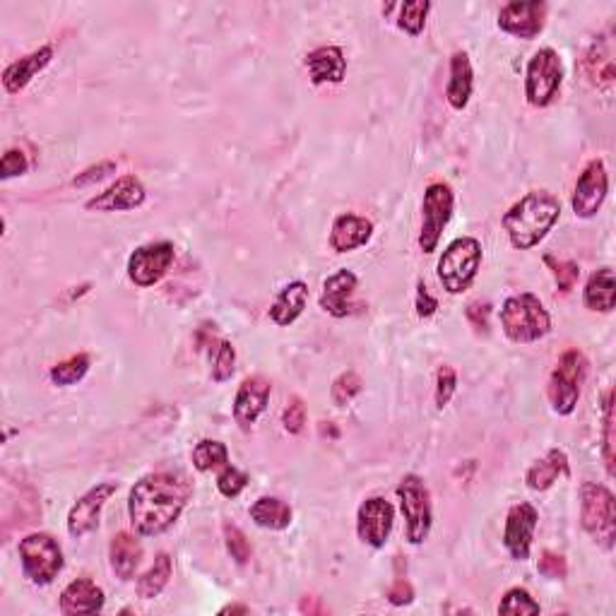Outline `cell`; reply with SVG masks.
Returning <instances> with one entry per match:
<instances>
[{"mask_svg": "<svg viewBox=\"0 0 616 616\" xmlns=\"http://www.w3.org/2000/svg\"><path fill=\"white\" fill-rule=\"evenodd\" d=\"M191 494V484L183 482L181 477L167 475V472L145 475L130 489V525L140 537L162 535L181 518Z\"/></svg>", "mask_w": 616, "mask_h": 616, "instance_id": "cell-1", "label": "cell"}, {"mask_svg": "<svg viewBox=\"0 0 616 616\" xmlns=\"http://www.w3.org/2000/svg\"><path fill=\"white\" fill-rule=\"evenodd\" d=\"M561 217V203L549 191H532L511 205L501 219L508 239L518 251H530L539 241L547 239L549 231Z\"/></svg>", "mask_w": 616, "mask_h": 616, "instance_id": "cell-2", "label": "cell"}, {"mask_svg": "<svg viewBox=\"0 0 616 616\" xmlns=\"http://www.w3.org/2000/svg\"><path fill=\"white\" fill-rule=\"evenodd\" d=\"M501 328L511 342L530 345L552 330V316L535 294L508 296L501 306Z\"/></svg>", "mask_w": 616, "mask_h": 616, "instance_id": "cell-3", "label": "cell"}, {"mask_svg": "<svg viewBox=\"0 0 616 616\" xmlns=\"http://www.w3.org/2000/svg\"><path fill=\"white\" fill-rule=\"evenodd\" d=\"M482 244L475 236H462L450 241L441 260H438V280L448 294H462L477 280V272L482 268Z\"/></svg>", "mask_w": 616, "mask_h": 616, "instance_id": "cell-4", "label": "cell"}, {"mask_svg": "<svg viewBox=\"0 0 616 616\" xmlns=\"http://www.w3.org/2000/svg\"><path fill=\"white\" fill-rule=\"evenodd\" d=\"M580 525L602 549H614L616 501L604 484L583 482L580 487Z\"/></svg>", "mask_w": 616, "mask_h": 616, "instance_id": "cell-5", "label": "cell"}, {"mask_svg": "<svg viewBox=\"0 0 616 616\" xmlns=\"http://www.w3.org/2000/svg\"><path fill=\"white\" fill-rule=\"evenodd\" d=\"M588 359L580 349H568L561 354L559 364L554 366L552 376L547 383V395L552 402V410L561 417H568L576 410L580 393H583V383L588 378Z\"/></svg>", "mask_w": 616, "mask_h": 616, "instance_id": "cell-6", "label": "cell"}, {"mask_svg": "<svg viewBox=\"0 0 616 616\" xmlns=\"http://www.w3.org/2000/svg\"><path fill=\"white\" fill-rule=\"evenodd\" d=\"M561 85H564V63L554 49H539L530 58L525 70V97L530 106L544 109V106L554 104L559 97Z\"/></svg>", "mask_w": 616, "mask_h": 616, "instance_id": "cell-7", "label": "cell"}, {"mask_svg": "<svg viewBox=\"0 0 616 616\" xmlns=\"http://www.w3.org/2000/svg\"><path fill=\"white\" fill-rule=\"evenodd\" d=\"M395 491H398L402 515H405L407 542L419 547V544L429 539L431 525H434L429 487H426L424 479L419 475H405Z\"/></svg>", "mask_w": 616, "mask_h": 616, "instance_id": "cell-8", "label": "cell"}, {"mask_svg": "<svg viewBox=\"0 0 616 616\" xmlns=\"http://www.w3.org/2000/svg\"><path fill=\"white\" fill-rule=\"evenodd\" d=\"M22 571L34 585H51L63 571V549L46 532H32L17 547Z\"/></svg>", "mask_w": 616, "mask_h": 616, "instance_id": "cell-9", "label": "cell"}, {"mask_svg": "<svg viewBox=\"0 0 616 616\" xmlns=\"http://www.w3.org/2000/svg\"><path fill=\"white\" fill-rule=\"evenodd\" d=\"M455 195L448 183H431L424 191L422 203V231H419V248L424 253H434L441 241L443 229L453 217Z\"/></svg>", "mask_w": 616, "mask_h": 616, "instance_id": "cell-10", "label": "cell"}, {"mask_svg": "<svg viewBox=\"0 0 616 616\" xmlns=\"http://www.w3.org/2000/svg\"><path fill=\"white\" fill-rule=\"evenodd\" d=\"M174 244L169 241H157V244H145L135 248L133 256L128 258V277L135 287H154L164 280L171 263H174Z\"/></svg>", "mask_w": 616, "mask_h": 616, "instance_id": "cell-11", "label": "cell"}, {"mask_svg": "<svg viewBox=\"0 0 616 616\" xmlns=\"http://www.w3.org/2000/svg\"><path fill=\"white\" fill-rule=\"evenodd\" d=\"M609 193V176L607 167H604L602 159H592L588 167L583 169V174L578 176L576 191H573V212L580 219H590L600 212L604 200Z\"/></svg>", "mask_w": 616, "mask_h": 616, "instance_id": "cell-12", "label": "cell"}, {"mask_svg": "<svg viewBox=\"0 0 616 616\" xmlns=\"http://www.w3.org/2000/svg\"><path fill=\"white\" fill-rule=\"evenodd\" d=\"M539 523V513L532 503H515L506 515V527H503V547L515 561L530 559L532 537H535Z\"/></svg>", "mask_w": 616, "mask_h": 616, "instance_id": "cell-13", "label": "cell"}, {"mask_svg": "<svg viewBox=\"0 0 616 616\" xmlns=\"http://www.w3.org/2000/svg\"><path fill=\"white\" fill-rule=\"evenodd\" d=\"M395 525V508L393 503L385 501L383 496H371L359 506L357 511V535L364 544L373 549H381L388 542L390 532Z\"/></svg>", "mask_w": 616, "mask_h": 616, "instance_id": "cell-14", "label": "cell"}, {"mask_svg": "<svg viewBox=\"0 0 616 616\" xmlns=\"http://www.w3.org/2000/svg\"><path fill=\"white\" fill-rule=\"evenodd\" d=\"M118 484L116 482H104L92 487L87 494H82L80 499L75 501V506L70 508L68 513V532L70 537H85L90 535L99 527V518H102V511L106 506V501L116 494Z\"/></svg>", "mask_w": 616, "mask_h": 616, "instance_id": "cell-15", "label": "cell"}, {"mask_svg": "<svg viewBox=\"0 0 616 616\" xmlns=\"http://www.w3.org/2000/svg\"><path fill=\"white\" fill-rule=\"evenodd\" d=\"M549 5L542 0H532V3H508L503 5L499 13V29L518 39H535L542 34L544 22H547Z\"/></svg>", "mask_w": 616, "mask_h": 616, "instance_id": "cell-16", "label": "cell"}, {"mask_svg": "<svg viewBox=\"0 0 616 616\" xmlns=\"http://www.w3.org/2000/svg\"><path fill=\"white\" fill-rule=\"evenodd\" d=\"M272 393V383L263 376H248L239 385L234 398V422L241 426V431H251V426L258 422L260 414L268 407Z\"/></svg>", "mask_w": 616, "mask_h": 616, "instance_id": "cell-17", "label": "cell"}, {"mask_svg": "<svg viewBox=\"0 0 616 616\" xmlns=\"http://www.w3.org/2000/svg\"><path fill=\"white\" fill-rule=\"evenodd\" d=\"M147 191L142 186L138 176H121L114 186L106 188L104 193H99L97 198L87 200V210L90 212H123V210H135L145 203Z\"/></svg>", "mask_w": 616, "mask_h": 616, "instance_id": "cell-18", "label": "cell"}, {"mask_svg": "<svg viewBox=\"0 0 616 616\" xmlns=\"http://www.w3.org/2000/svg\"><path fill=\"white\" fill-rule=\"evenodd\" d=\"M359 287V277L352 270H340L323 282L321 308L333 318L352 316V296Z\"/></svg>", "mask_w": 616, "mask_h": 616, "instance_id": "cell-19", "label": "cell"}, {"mask_svg": "<svg viewBox=\"0 0 616 616\" xmlns=\"http://www.w3.org/2000/svg\"><path fill=\"white\" fill-rule=\"evenodd\" d=\"M313 85H340L347 75V58L340 46H318L306 56Z\"/></svg>", "mask_w": 616, "mask_h": 616, "instance_id": "cell-20", "label": "cell"}, {"mask_svg": "<svg viewBox=\"0 0 616 616\" xmlns=\"http://www.w3.org/2000/svg\"><path fill=\"white\" fill-rule=\"evenodd\" d=\"M104 590L90 578H77L61 592V612L65 616L97 614L104 609Z\"/></svg>", "mask_w": 616, "mask_h": 616, "instance_id": "cell-21", "label": "cell"}, {"mask_svg": "<svg viewBox=\"0 0 616 616\" xmlns=\"http://www.w3.org/2000/svg\"><path fill=\"white\" fill-rule=\"evenodd\" d=\"M371 234H373L371 219L345 212V215L335 217L333 229H330V246H333L335 253L357 251V248L369 244Z\"/></svg>", "mask_w": 616, "mask_h": 616, "instance_id": "cell-22", "label": "cell"}, {"mask_svg": "<svg viewBox=\"0 0 616 616\" xmlns=\"http://www.w3.org/2000/svg\"><path fill=\"white\" fill-rule=\"evenodd\" d=\"M53 61V46H41L20 61L10 63L3 73V87L8 94H20L41 70Z\"/></svg>", "mask_w": 616, "mask_h": 616, "instance_id": "cell-23", "label": "cell"}, {"mask_svg": "<svg viewBox=\"0 0 616 616\" xmlns=\"http://www.w3.org/2000/svg\"><path fill=\"white\" fill-rule=\"evenodd\" d=\"M472 87H475V70H472L470 56L465 51H455L450 56V77L446 87V99L455 111H462L470 104Z\"/></svg>", "mask_w": 616, "mask_h": 616, "instance_id": "cell-24", "label": "cell"}, {"mask_svg": "<svg viewBox=\"0 0 616 616\" xmlns=\"http://www.w3.org/2000/svg\"><path fill=\"white\" fill-rule=\"evenodd\" d=\"M109 561H111V571L116 573V578L121 580L133 578L142 561L140 539L130 535V532H118V535L111 537Z\"/></svg>", "mask_w": 616, "mask_h": 616, "instance_id": "cell-25", "label": "cell"}, {"mask_svg": "<svg viewBox=\"0 0 616 616\" xmlns=\"http://www.w3.org/2000/svg\"><path fill=\"white\" fill-rule=\"evenodd\" d=\"M568 455L564 450L552 448L542 460H537L535 465L527 470L525 482L532 491H547L554 487V482L559 477H568Z\"/></svg>", "mask_w": 616, "mask_h": 616, "instance_id": "cell-26", "label": "cell"}, {"mask_svg": "<svg viewBox=\"0 0 616 616\" xmlns=\"http://www.w3.org/2000/svg\"><path fill=\"white\" fill-rule=\"evenodd\" d=\"M306 304H308L306 282H289L287 287L277 294L275 304L270 306L272 323H277L280 328H287V325H292L296 318L304 313Z\"/></svg>", "mask_w": 616, "mask_h": 616, "instance_id": "cell-27", "label": "cell"}, {"mask_svg": "<svg viewBox=\"0 0 616 616\" xmlns=\"http://www.w3.org/2000/svg\"><path fill=\"white\" fill-rule=\"evenodd\" d=\"M583 301L590 311L609 313L616 306V280L612 268H600L592 272L588 284H585Z\"/></svg>", "mask_w": 616, "mask_h": 616, "instance_id": "cell-28", "label": "cell"}, {"mask_svg": "<svg viewBox=\"0 0 616 616\" xmlns=\"http://www.w3.org/2000/svg\"><path fill=\"white\" fill-rule=\"evenodd\" d=\"M251 520L265 530H287L292 525V508L277 496H260L251 506Z\"/></svg>", "mask_w": 616, "mask_h": 616, "instance_id": "cell-29", "label": "cell"}, {"mask_svg": "<svg viewBox=\"0 0 616 616\" xmlns=\"http://www.w3.org/2000/svg\"><path fill=\"white\" fill-rule=\"evenodd\" d=\"M171 571H174L171 556L167 552H159L154 556V564L138 578V585H135L138 597H142V600H154V597L162 595L171 580Z\"/></svg>", "mask_w": 616, "mask_h": 616, "instance_id": "cell-30", "label": "cell"}, {"mask_svg": "<svg viewBox=\"0 0 616 616\" xmlns=\"http://www.w3.org/2000/svg\"><path fill=\"white\" fill-rule=\"evenodd\" d=\"M191 460H193V467L198 472L222 470L224 465H229V450L222 441H212V438H205V441H200L198 446L193 448Z\"/></svg>", "mask_w": 616, "mask_h": 616, "instance_id": "cell-31", "label": "cell"}, {"mask_svg": "<svg viewBox=\"0 0 616 616\" xmlns=\"http://www.w3.org/2000/svg\"><path fill=\"white\" fill-rule=\"evenodd\" d=\"M398 10V27L410 37H419L426 27V15H429V0H410V3L395 5Z\"/></svg>", "mask_w": 616, "mask_h": 616, "instance_id": "cell-32", "label": "cell"}, {"mask_svg": "<svg viewBox=\"0 0 616 616\" xmlns=\"http://www.w3.org/2000/svg\"><path fill=\"white\" fill-rule=\"evenodd\" d=\"M90 371V354H75L51 369V381L56 385H75Z\"/></svg>", "mask_w": 616, "mask_h": 616, "instance_id": "cell-33", "label": "cell"}, {"mask_svg": "<svg viewBox=\"0 0 616 616\" xmlns=\"http://www.w3.org/2000/svg\"><path fill=\"white\" fill-rule=\"evenodd\" d=\"M542 607L539 602L532 600V595L523 588H511L503 595V600L499 604V614L501 616H525V614H539Z\"/></svg>", "mask_w": 616, "mask_h": 616, "instance_id": "cell-34", "label": "cell"}, {"mask_svg": "<svg viewBox=\"0 0 616 616\" xmlns=\"http://www.w3.org/2000/svg\"><path fill=\"white\" fill-rule=\"evenodd\" d=\"M602 458L609 477H614V393L604 395V424H602Z\"/></svg>", "mask_w": 616, "mask_h": 616, "instance_id": "cell-35", "label": "cell"}, {"mask_svg": "<svg viewBox=\"0 0 616 616\" xmlns=\"http://www.w3.org/2000/svg\"><path fill=\"white\" fill-rule=\"evenodd\" d=\"M361 388H364V383H361L359 373L345 371L335 378L333 388H330V398H333L337 407H345L357 398V395L361 393Z\"/></svg>", "mask_w": 616, "mask_h": 616, "instance_id": "cell-36", "label": "cell"}, {"mask_svg": "<svg viewBox=\"0 0 616 616\" xmlns=\"http://www.w3.org/2000/svg\"><path fill=\"white\" fill-rule=\"evenodd\" d=\"M224 544H227V552L231 554V559H234L239 566H246L248 561H251L253 554L251 544H248L246 535L236 525L224 523Z\"/></svg>", "mask_w": 616, "mask_h": 616, "instance_id": "cell-37", "label": "cell"}, {"mask_svg": "<svg viewBox=\"0 0 616 616\" xmlns=\"http://www.w3.org/2000/svg\"><path fill=\"white\" fill-rule=\"evenodd\" d=\"M234 364H236V349L231 342L222 340L215 349V361H212V381L224 383L234 376Z\"/></svg>", "mask_w": 616, "mask_h": 616, "instance_id": "cell-38", "label": "cell"}, {"mask_svg": "<svg viewBox=\"0 0 616 616\" xmlns=\"http://www.w3.org/2000/svg\"><path fill=\"white\" fill-rule=\"evenodd\" d=\"M248 487V475L246 472L236 470L234 465H224L217 475V489L219 494L227 496V499H236Z\"/></svg>", "mask_w": 616, "mask_h": 616, "instance_id": "cell-39", "label": "cell"}, {"mask_svg": "<svg viewBox=\"0 0 616 616\" xmlns=\"http://www.w3.org/2000/svg\"><path fill=\"white\" fill-rule=\"evenodd\" d=\"M455 388H458V373H455L453 366H441L436 373V407L443 410L448 405L450 398L455 395Z\"/></svg>", "mask_w": 616, "mask_h": 616, "instance_id": "cell-40", "label": "cell"}, {"mask_svg": "<svg viewBox=\"0 0 616 616\" xmlns=\"http://www.w3.org/2000/svg\"><path fill=\"white\" fill-rule=\"evenodd\" d=\"M282 424L284 429L289 431V434H301L304 431V424H306V405L301 398H289L287 407H284V414H282Z\"/></svg>", "mask_w": 616, "mask_h": 616, "instance_id": "cell-41", "label": "cell"}, {"mask_svg": "<svg viewBox=\"0 0 616 616\" xmlns=\"http://www.w3.org/2000/svg\"><path fill=\"white\" fill-rule=\"evenodd\" d=\"M547 263L552 265V272L556 277V284H559V289L564 294L571 292L573 287H576L578 277H580V268L576 263H571V260H559V263H554L552 258H547Z\"/></svg>", "mask_w": 616, "mask_h": 616, "instance_id": "cell-42", "label": "cell"}, {"mask_svg": "<svg viewBox=\"0 0 616 616\" xmlns=\"http://www.w3.org/2000/svg\"><path fill=\"white\" fill-rule=\"evenodd\" d=\"M537 571L539 576L552 578V580H564L568 576V564L561 554L554 552H542L537 561Z\"/></svg>", "mask_w": 616, "mask_h": 616, "instance_id": "cell-43", "label": "cell"}, {"mask_svg": "<svg viewBox=\"0 0 616 616\" xmlns=\"http://www.w3.org/2000/svg\"><path fill=\"white\" fill-rule=\"evenodd\" d=\"M29 162H27V154L22 150H8L3 154V162H0V179H13V176H22L27 174Z\"/></svg>", "mask_w": 616, "mask_h": 616, "instance_id": "cell-44", "label": "cell"}, {"mask_svg": "<svg viewBox=\"0 0 616 616\" xmlns=\"http://www.w3.org/2000/svg\"><path fill=\"white\" fill-rule=\"evenodd\" d=\"M116 171V162H99L97 167H90L87 171H82V174H77L73 179L75 188H85L92 186V183L104 181L106 176H111Z\"/></svg>", "mask_w": 616, "mask_h": 616, "instance_id": "cell-45", "label": "cell"}, {"mask_svg": "<svg viewBox=\"0 0 616 616\" xmlns=\"http://www.w3.org/2000/svg\"><path fill=\"white\" fill-rule=\"evenodd\" d=\"M414 306H417L419 318H431L438 308V299L429 292V287H426L424 280L417 282V301H414Z\"/></svg>", "mask_w": 616, "mask_h": 616, "instance_id": "cell-46", "label": "cell"}, {"mask_svg": "<svg viewBox=\"0 0 616 616\" xmlns=\"http://www.w3.org/2000/svg\"><path fill=\"white\" fill-rule=\"evenodd\" d=\"M489 313L491 306L487 301H475V304L467 306V321L472 323V328L477 330V333H489Z\"/></svg>", "mask_w": 616, "mask_h": 616, "instance_id": "cell-47", "label": "cell"}, {"mask_svg": "<svg viewBox=\"0 0 616 616\" xmlns=\"http://www.w3.org/2000/svg\"><path fill=\"white\" fill-rule=\"evenodd\" d=\"M414 600V588L407 580H395L393 588L388 590V602L395 604V607H405Z\"/></svg>", "mask_w": 616, "mask_h": 616, "instance_id": "cell-48", "label": "cell"}, {"mask_svg": "<svg viewBox=\"0 0 616 616\" xmlns=\"http://www.w3.org/2000/svg\"><path fill=\"white\" fill-rule=\"evenodd\" d=\"M301 612H308V614H323L325 609L321 607V604L316 602V597H304V600H301Z\"/></svg>", "mask_w": 616, "mask_h": 616, "instance_id": "cell-49", "label": "cell"}, {"mask_svg": "<svg viewBox=\"0 0 616 616\" xmlns=\"http://www.w3.org/2000/svg\"><path fill=\"white\" fill-rule=\"evenodd\" d=\"M251 609L244 607V604H231V607H224L222 614H248Z\"/></svg>", "mask_w": 616, "mask_h": 616, "instance_id": "cell-50", "label": "cell"}]
</instances>
